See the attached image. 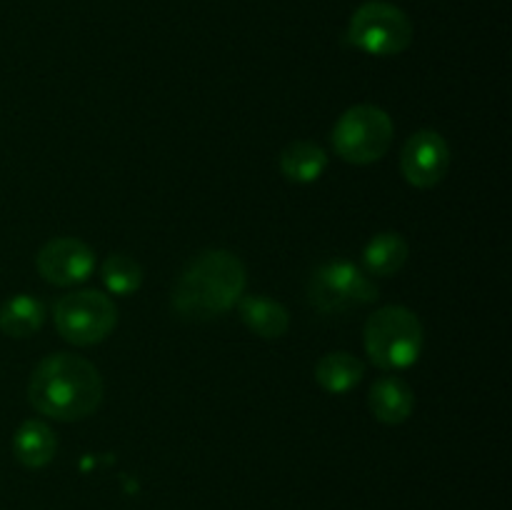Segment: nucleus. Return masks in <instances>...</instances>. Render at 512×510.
Masks as SVG:
<instances>
[{"label": "nucleus", "instance_id": "obj_15", "mask_svg": "<svg viewBox=\"0 0 512 510\" xmlns=\"http://www.w3.org/2000/svg\"><path fill=\"white\" fill-rule=\"evenodd\" d=\"M45 323V305L28 293L13 295L0 305V330L10 338H30Z\"/></svg>", "mask_w": 512, "mask_h": 510}, {"label": "nucleus", "instance_id": "obj_2", "mask_svg": "<svg viewBox=\"0 0 512 510\" xmlns=\"http://www.w3.org/2000/svg\"><path fill=\"white\" fill-rule=\"evenodd\" d=\"M245 290V265L228 250H205L188 263L173 288V310L185 320L228 313Z\"/></svg>", "mask_w": 512, "mask_h": 510}, {"label": "nucleus", "instance_id": "obj_14", "mask_svg": "<svg viewBox=\"0 0 512 510\" xmlns=\"http://www.w3.org/2000/svg\"><path fill=\"white\" fill-rule=\"evenodd\" d=\"M363 375V360H358L350 353H343V350L323 355L318 360V365H315V380H318L320 388L333 395H343L348 390H353L363 380Z\"/></svg>", "mask_w": 512, "mask_h": 510}, {"label": "nucleus", "instance_id": "obj_12", "mask_svg": "<svg viewBox=\"0 0 512 510\" xmlns=\"http://www.w3.org/2000/svg\"><path fill=\"white\" fill-rule=\"evenodd\" d=\"M55 450H58V440L55 433L40 420H25L13 435V453L18 458V463H23L25 468H45L50 460L55 458Z\"/></svg>", "mask_w": 512, "mask_h": 510}, {"label": "nucleus", "instance_id": "obj_3", "mask_svg": "<svg viewBox=\"0 0 512 510\" xmlns=\"http://www.w3.org/2000/svg\"><path fill=\"white\" fill-rule=\"evenodd\" d=\"M423 323L405 305H385L365 323V350L383 370H403L423 353Z\"/></svg>", "mask_w": 512, "mask_h": 510}, {"label": "nucleus", "instance_id": "obj_4", "mask_svg": "<svg viewBox=\"0 0 512 510\" xmlns=\"http://www.w3.org/2000/svg\"><path fill=\"white\" fill-rule=\"evenodd\" d=\"M393 118L378 105H353L335 123L333 148L345 163L368 165L383 158L393 145Z\"/></svg>", "mask_w": 512, "mask_h": 510}, {"label": "nucleus", "instance_id": "obj_7", "mask_svg": "<svg viewBox=\"0 0 512 510\" xmlns=\"http://www.w3.org/2000/svg\"><path fill=\"white\" fill-rule=\"evenodd\" d=\"M60 338L73 345H98L113 333L118 323V308L108 295L98 290H78L63 295L53 310Z\"/></svg>", "mask_w": 512, "mask_h": 510}, {"label": "nucleus", "instance_id": "obj_11", "mask_svg": "<svg viewBox=\"0 0 512 510\" xmlns=\"http://www.w3.org/2000/svg\"><path fill=\"white\" fill-rule=\"evenodd\" d=\"M238 313L248 330L265 340L283 338L290 328V315L285 305H280L278 300L263 298V295H243L238 300Z\"/></svg>", "mask_w": 512, "mask_h": 510}, {"label": "nucleus", "instance_id": "obj_8", "mask_svg": "<svg viewBox=\"0 0 512 510\" xmlns=\"http://www.w3.org/2000/svg\"><path fill=\"white\" fill-rule=\"evenodd\" d=\"M450 168V148L435 130H418L410 135L400 155V170L413 188H433Z\"/></svg>", "mask_w": 512, "mask_h": 510}, {"label": "nucleus", "instance_id": "obj_9", "mask_svg": "<svg viewBox=\"0 0 512 510\" xmlns=\"http://www.w3.org/2000/svg\"><path fill=\"white\" fill-rule=\"evenodd\" d=\"M35 265L43 280L65 288L90 278L95 268V253L78 238H53L40 248Z\"/></svg>", "mask_w": 512, "mask_h": 510}, {"label": "nucleus", "instance_id": "obj_1", "mask_svg": "<svg viewBox=\"0 0 512 510\" xmlns=\"http://www.w3.org/2000/svg\"><path fill=\"white\" fill-rule=\"evenodd\" d=\"M28 400L40 415L73 423L98 410L103 400V378L98 368L80 355H48L30 373Z\"/></svg>", "mask_w": 512, "mask_h": 510}, {"label": "nucleus", "instance_id": "obj_13", "mask_svg": "<svg viewBox=\"0 0 512 510\" xmlns=\"http://www.w3.org/2000/svg\"><path fill=\"white\" fill-rule=\"evenodd\" d=\"M328 168V153L313 140H295L280 153V170L293 183H315Z\"/></svg>", "mask_w": 512, "mask_h": 510}, {"label": "nucleus", "instance_id": "obj_17", "mask_svg": "<svg viewBox=\"0 0 512 510\" xmlns=\"http://www.w3.org/2000/svg\"><path fill=\"white\" fill-rule=\"evenodd\" d=\"M103 283L113 295H133L143 285V268L138 260L115 253L103 263Z\"/></svg>", "mask_w": 512, "mask_h": 510}, {"label": "nucleus", "instance_id": "obj_16", "mask_svg": "<svg viewBox=\"0 0 512 510\" xmlns=\"http://www.w3.org/2000/svg\"><path fill=\"white\" fill-rule=\"evenodd\" d=\"M408 243L400 233H378L375 238L368 240L363 250V265L365 273L378 275V278H390L398 273L408 260Z\"/></svg>", "mask_w": 512, "mask_h": 510}, {"label": "nucleus", "instance_id": "obj_6", "mask_svg": "<svg viewBox=\"0 0 512 510\" xmlns=\"http://www.w3.org/2000/svg\"><path fill=\"white\" fill-rule=\"evenodd\" d=\"M308 298L320 313L340 315L373 303L378 298V285L355 263L330 260L310 275Z\"/></svg>", "mask_w": 512, "mask_h": 510}, {"label": "nucleus", "instance_id": "obj_5", "mask_svg": "<svg viewBox=\"0 0 512 510\" xmlns=\"http://www.w3.org/2000/svg\"><path fill=\"white\" fill-rule=\"evenodd\" d=\"M348 40L363 53L390 58L408 50V45L413 43V23L398 5L370 0L360 5L350 18Z\"/></svg>", "mask_w": 512, "mask_h": 510}, {"label": "nucleus", "instance_id": "obj_10", "mask_svg": "<svg viewBox=\"0 0 512 510\" xmlns=\"http://www.w3.org/2000/svg\"><path fill=\"white\" fill-rule=\"evenodd\" d=\"M368 405L380 423L400 425L413 415V388L405 380L395 378V375H385V378L375 380L373 388H370Z\"/></svg>", "mask_w": 512, "mask_h": 510}]
</instances>
